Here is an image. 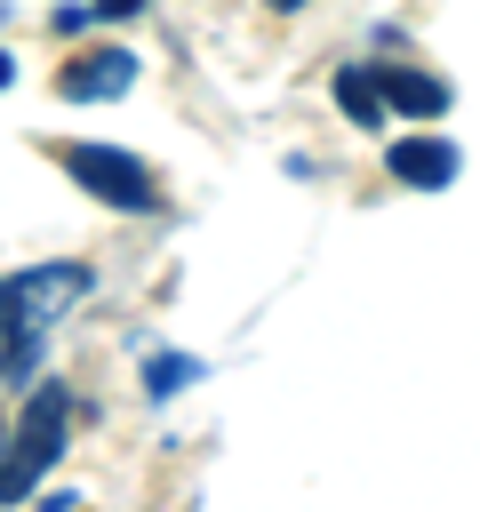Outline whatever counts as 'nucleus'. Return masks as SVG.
<instances>
[{"mask_svg":"<svg viewBox=\"0 0 480 512\" xmlns=\"http://www.w3.org/2000/svg\"><path fill=\"white\" fill-rule=\"evenodd\" d=\"M64 432H72V400H64V384H40L32 408H24V424H16V440L0 448V504L32 496V480L64 456Z\"/></svg>","mask_w":480,"mask_h":512,"instance_id":"1","label":"nucleus"},{"mask_svg":"<svg viewBox=\"0 0 480 512\" xmlns=\"http://www.w3.org/2000/svg\"><path fill=\"white\" fill-rule=\"evenodd\" d=\"M56 160H64V176H80L96 200H112V208H128V216H152V208H160V184H152V168H144L136 152H112V144H56Z\"/></svg>","mask_w":480,"mask_h":512,"instance_id":"2","label":"nucleus"},{"mask_svg":"<svg viewBox=\"0 0 480 512\" xmlns=\"http://www.w3.org/2000/svg\"><path fill=\"white\" fill-rule=\"evenodd\" d=\"M384 168L400 176V184H416V192H440V184H456V144H440V136H400L392 152H384Z\"/></svg>","mask_w":480,"mask_h":512,"instance_id":"3","label":"nucleus"},{"mask_svg":"<svg viewBox=\"0 0 480 512\" xmlns=\"http://www.w3.org/2000/svg\"><path fill=\"white\" fill-rule=\"evenodd\" d=\"M56 88H64L72 104H88V96H128V88H136V56H128V48H96V56L64 64Z\"/></svg>","mask_w":480,"mask_h":512,"instance_id":"4","label":"nucleus"},{"mask_svg":"<svg viewBox=\"0 0 480 512\" xmlns=\"http://www.w3.org/2000/svg\"><path fill=\"white\" fill-rule=\"evenodd\" d=\"M40 344H48V336L24 328V312H16V296H8V280H0V384H32Z\"/></svg>","mask_w":480,"mask_h":512,"instance_id":"5","label":"nucleus"},{"mask_svg":"<svg viewBox=\"0 0 480 512\" xmlns=\"http://www.w3.org/2000/svg\"><path fill=\"white\" fill-rule=\"evenodd\" d=\"M336 104H344L360 128H376V120H384V80H376V64H344V72H336Z\"/></svg>","mask_w":480,"mask_h":512,"instance_id":"6","label":"nucleus"},{"mask_svg":"<svg viewBox=\"0 0 480 512\" xmlns=\"http://www.w3.org/2000/svg\"><path fill=\"white\" fill-rule=\"evenodd\" d=\"M376 80H384V96H392L400 112H448V88L424 80V72H376Z\"/></svg>","mask_w":480,"mask_h":512,"instance_id":"7","label":"nucleus"},{"mask_svg":"<svg viewBox=\"0 0 480 512\" xmlns=\"http://www.w3.org/2000/svg\"><path fill=\"white\" fill-rule=\"evenodd\" d=\"M192 376H200V360H184V352H160V360L144 368V384H152V400H160V392H184Z\"/></svg>","mask_w":480,"mask_h":512,"instance_id":"8","label":"nucleus"},{"mask_svg":"<svg viewBox=\"0 0 480 512\" xmlns=\"http://www.w3.org/2000/svg\"><path fill=\"white\" fill-rule=\"evenodd\" d=\"M136 8H144V0H104V16H136Z\"/></svg>","mask_w":480,"mask_h":512,"instance_id":"9","label":"nucleus"},{"mask_svg":"<svg viewBox=\"0 0 480 512\" xmlns=\"http://www.w3.org/2000/svg\"><path fill=\"white\" fill-rule=\"evenodd\" d=\"M272 8H304V0H272Z\"/></svg>","mask_w":480,"mask_h":512,"instance_id":"10","label":"nucleus"}]
</instances>
